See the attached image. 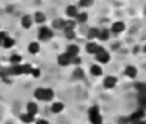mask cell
<instances>
[{"instance_id":"6da1fadb","label":"cell","mask_w":146,"mask_h":124,"mask_svg":"<svg viewBox=\"0 0 146 124\" xmlns=\"http://www.w3.org/2000/svg\"><path fill=\"white\" fill-rule=\"evenodd\" d=\"M88 116L89 120H91L92 124H102V116L100 114V107L97 105L92 106L88 111Z\"/></svg>"},{"instance_id":"7a4b0ae2","label":"cell","mask_w":146,"mask_h":124,"mask_svg":"<svg viewBox=\"0 0 146 124\" xmlns=\"http://www.w3.org/2000/svg\"><path fill=\"white\" fill-rule=\"evenodd\" d=\"M33 67L30 65H14L8 69L9 75H21V74H30Z\"/></svg>"},{"instance_id":"3957f363","label":"cell","mask_w":146,"mask_h":124,"mask_svg":"<svg viewBox=\"0 0 146 124\" xmlns=\"http://www.w3.org/2000/svg\"><path fill=\"white\" fill-rule=\"evenodd\" d=\"M38 36H39V39H40L41 41H47L53 36V31L50 30L49 27H47V26H43V27L39 29Z\"/></svg>"},{"instance_id":"277c9868","label":"cell","mask_w":146,"mask_h":124,"mask_svg":"<svg viewBox=\"0 0 146 124\" xmlns=\"http://www.w3.org/2000/svg\"><path fill=\"white\" fill-rule=\"evenodd\" d=\"M71 60H72L71 56H69L66 52H65V53H62V54L58 56L57 62H58V65H60V66L66 67V66H69V65H71Z\"/></svg>"},{"instance_id":"5b68a950","label":"cell","mask_w":146,"mask_h":124,"mask_svg":"<svg viewBox=\"0 0 146 124\" xmlns=\"http://www.w3.org/2000/svg\"><path fill=\"white\" fill-rule=\"evenodd\" d=\"M143 116H145V111H143V109H140V110H136L135 113L129 116V119H128V120H129L131 123H136V121L142 120Z\"/></svg>"},{"instance_id":"8992f818","label":"cell","mask_w":146,"mask_h":124,"mask_svg":"<svg viewBox=\"0 0 146 124\" xmlns=\"http://www.w3.org/2000/svg\"><path fill=\"white\" fill-rule=\"evenodd\" d=\"M116 83H118V79H116L115 76H106L105 79H104V87H105L106 89H111L114 88V87L116 86Z\"/></svg>"},{"instance_id":"52a82bcc","label":"cell","mask_w":146,"mask_h":124,"mask_svg":"<svg viewBox=\"0 0 146 124\" xmlns=\"http://www.w3.org/2000/svg\"><path fill=\"white\" fill-rule=\"evenodd\" d=\"M96 58L98 62H101V64H109V61H110V54H109L106 50H102V52L97 53Z\"/></svg>"},{"instance_id":"ba28073f","label":"cell","mask_w":146,"mask_h":124,"mask_svg":"<svg viewBox=\"0 0 146 124\" xmlns=\"http://www.w3.org/2000/svg\"><path fill=\"white\" fill-rule=\"evenodd\" d=\"M124 29H125V25H124L121 21H116V22L113 23V26H111V31H113L114 34H120V32H123Z\"/></svg>"},{"instance_id":"9c48e42d","label":"cell","mask_w":146,"mask_h":124,"mask_svg":"<svg viewBox=\"0 0 146 124\" xmlns=\"http://www.w3.org/2000/svg\"><path fill=\"white\" fill-rule=\"evenodd\" d=\"M21 25H22V27H25V29H30L31 26H33V17L29 16V14L23 16L22 18H21Z\"/></svg>"},{"instance_id":"30bf717a","label":"cell","mask_w":146,"mask_h":124,"mask_svg":"<svg viewBox=\"0 0 146 124\" xmlns=\"http://www.w3.org/2000/svg\"><path fill=\"white\" fill-rule=\"evenodd\" d=\"M64 103L62 102H53L52 106H50V111H52L53 114H60L61 111L64 110Z\"/></svg>"},{"instance_id":"8fae6325","label":"cell","mask_w":146,"mask_h":124,"mask_svg":"<svg viewBox=\"0 0 146 124\" xmlns=\"http://www.w3.org/2000/svg\"><path fill=\"white\" fill-rule=\"evenodd\" d=\"M66 53L69 56H71V57H75V56L79 54V47L76 44H70L66 49Z\"/></svg>"},{"instance_id":"7c38bea8","label":"cell","mask_w":146,"mask_h":124,"mask_svg":"<svg viewBox=\"0 0 146 124\" xmlns=\"http://www.w3.org/2000/svg\"><path fill=\"white\" fill-rule=\"evenodd\" d=\"M44 96H45V88L40 87V88H36L34 92V97L39 101H44Z\"/></svg>"},{"instance_id":"4fadbf2b","label":"cell","mask_w":146,"mask_h":124,"mask_svg":"<svg viewBox=\"0 0 146 124\" xmlns=\"http://www.w3.org/2000/svg\"><path fill=\"white\" fill-rule=\"evenodd\" d=\"M98 47L100 45H97L96 43H88L87 44V47H86V50H87V53H89V54H96L97 53V50H98Z\"/></svg>"},{"instance_id":"5bb4252c","label":"cell","mask_w":146,"mask_h":124,"mask_svg":"<svg viewBox=\"0 0 146 124\" xmlns=\"http://www.w3.org/2000/svg\"><path fill=\"white\" fill-rule=\"evenodd\" d=\"M124 72H125V75L128 78H132V79L137 76V69L135 66H127L125 70H124Z\"/></svg>"},{"instance_id":"9a60e30c","label":"cell","mask_w":146,"mask_h":124,"mask_svg":"<svg viewBox=\"0 0 146 124\" xmlns=\"http://www.w3.org/2000/svg\"><path fill=\"white\" fill-rule=\"evenodd\" d=\"M38 111H39V107L35 102H29L27 103V113L35 116L36 114H38Z\"/></svg>"},{"instance_id":"2e32d148","label":"cell","mask_w":146,"mask_h":124,"mask_svg":"<svg viewBox=\"0 0 146 124\" xmlns=\"http://www.w3.org/2000/svg\"><path fill=\"white\" fill-rule=\"evenodd\" d=\"M79 13V12H78V8L75 5H69L66 8V14L69 17H71V18H74V17H76V14Z\"/></svg>"},{"instance_id":"e0dca14e","label":"cell","mask_w":146,"mask_h":124,"mask_svg":"<svg viewBox=\"0 0 146 124\" xmlns=\"http://www.w3.org/2000/svg\"><path fill=\"white\" fill-rule=\"evenodd\" d=\"M39 50H40V45H39L36 41H33V43L29 44V52H30L31 54H36Z\"/></svg>"},{"instance_id":"ac0fdd59","label":"cell","mask_w":146,"mask_h":124,"mask_svg":"<svg viewBox=\"0 0 146 124\" xmlns=\"http://www.w3.org/2000/svg\"><path fill=\"white\" fill-rule=\"evenodd\" d=\"M34 21L36 23H44L45 21V14L43 12H36L35 16H34Z\"/></svg>"},{"instance_id":"d6986e66","label":"cell","mask_w":146,"mask_h":124,"mask_svg":"<svg viewBox=\"0 0 146 124\" xmlns=\"http://www.w3.org/2000/svg\"><path fill=\"white\" fill-rule=\"evenodd\" d=\"M21 120L26 124H30V123H33L35 119H34V115H31V114H29V113H25L21 115Z\"/></svg>"},{"instance_id":"ffe728a7","label":"cell","mask_w":146,"mask_h":124,"mask_svg":"<svg viewBox=\"0 0 146 124\" xmlns=\"http://www.w3.org/2000/svg\"><path fill=\"white\" fill-rule=\"evenodd\" d=\"M1 45H3L4 48H7V49H9V48H12L14 45V40L12 38H8V36H5L3 40V43H1Z\"/></svg>"},{"instance_id":"44dd1931","label":"cell","mask_w":146,"mask_h":124,"mask_svg":"<svg viewBox=\"0 0 146 124\" xmlns=\"http://www.w3.org/2000/svg\"><path fill=\"white\" fill-rule=\"evenodd\" d=\"M75 18H76L78 22L84 23V22H87V19H88V14H87V12H80V13L76 14Z\"/></svg>"},{"instance_id":"7402d4cb","label":"cell","mask_w":146,"mask_h":124,"mask_svg":"<svg viewBox=\"0 0 146 124\" xmlns=\"http://www.w3.org/2000/svg\"><path fill=\"white\" fill-rule=\"evenodd\" d=\"M109 38H110V31L106 30V29H104V30H101L98 32V39H100V40L105 41V40H108Z\"/></svg>"},{"instance_id":"603a6c76","label":"cell","mask_w":146,"mask_h":124,"mask_svg":"<svg viewBox=\"0 0 146 124\" xmlns=\"http://www.w3.org/2000/svg\"><path fill=\"white\" fill-rule=\"evenodd\" d=\"M91 74L93 75V76H100V75H102L101 66H98V65H93V66L91 67Z\"/></svg>"},{"instance_id":"cb8c5ba5","label":"cell","mask_w":146,"mask_h":124,"mask_svg":"<svg viewBox=\"0 0 146 124\" xmlns=\"http://www.w3.org/2000/svg\"><path fill=\"white\" fill-rule=\"evenodd\" d=\"M9 61L12 62V65H13V66H14V65H19L21 62H22V57H21L19 54H12L11 58H9Z\"/></svg>"},{"instance_id":"d4e9b609","label":"cell","mask_w":146,"mask_h":124,"mask_svg":"<svg viewBox=\"0 0 146 124\" xmlns=\"http://www.w3.org/2000/svg\"><path fill=\"white\" fill-rule=\"evenodd\" d=\"M64 23H65V19H61V18H57V19H54L52 22V26L54 29H64Z\"/></svg>"},{"instance_id":"484cf974","label":"cell","mask_w":146,"mask_h":124,"mask_svg":"<svg viewBox=\"0 0 146 124\" xmlns=\"http://www.w3.org/2000/svg\"><path fill=\"white\" fill-rule=\"evenodd\" d=\"M54 97V92L50 88H45V96H44V101H52Z\"/></svg>"},{"instance_id":"4316f807","label":"cell","mask_w":146,"mask_h":124,"mask_svg":"<svg viewBox=\"0 0 146 124\" xmlns=\"http://www.w3.org/2000/svg\"><path fill=\"white\" fill-rule=\"evenodd\" d=\"M98 32H100V30H98V29H96V27L89 29V31H88V38H89V39L98 38Z\"/></svg>"},{"instance_id":"83f0119b","label":"cell","mask_w":146,"mask_h":124,"mask_svg":"<svg viewBox=\"0 0 146 124\" xmlns=\"http://www.w3.org/2000/svg\"><path fill=\"white\" fill-rule=\"evenodd\" d=\"M75 21H65L64 23V29L62 30H74L75 29Z\"/></svg>"},{"instance_id":"f1b7e54d","label":"cell","mask_w":146,"mask_h":124,"mask_svg":"<svg viewBox=\"0 0 146 124\" xmlns=\"http://www.w3.org/2000/svg\"><path fill=\"white\" fill-rule=\"evenodd\" d=\"M72 76L75 78V79H84V71H83L82 69H75L74 70V74H72Z\"/></svg>"},{"instance_id":"f546056e","label":"cell","mask_w":146,"mask_h":124,"mask_svg":"<svg viewBox=\"0 0 146 124\" xmlns=\"http://www.w3.org/2000/svg\"><path fill=\"white\" fill-rule=\"evenodd\" d=\"M92 3H93V0H80V1H79V5L87 8V7H91Z\"/></svg>"},{"instance_id":"4dcf8cb0","label":"cell","mask_w":146,"mask_h":124,"mask_svg":"<svg viewBox=\"0 0 146 124\" xmlns=\"http://www.w3.org/2000/svg\"><path fill=\"white\" fill-rule=\"evenodd\" d=\"M138 102H140V105L142 106L143 109H146V93L141 94V97L138 98Z\"/></svg>"},{"instance_id":"1f68e13d","label":"cell","mask_w":146,"mask_h":124,"mask_svg":"<svg viewBox=\"0 0 146 124\" xmlns=\"http://www.w3.org/2000/svg\"><path fill=\"white\" fill-rule=\"evenodd\" d=\"M64 31H65V35H66L67 39H74L75 38L74 30H64Z\"/></svg>"},{"instance_id":"d6a6232c","label":"cell","mask_w":146,"mask_h":124,"mask_svg":"<svg viewBox=\"0 0 146 124\" xmlns=\"http://www.w3.org/2000/svg\"><path fill=\"white\" fill-rule=\"evenodd\" d=\"M30 74L33 75L34 78H39V76H40V70H39V69H31Z\"/></svg>"},{"instance_id":"836d02e7","label":"cell","mask_w":146,"mask_h":124,"mask_svg":"<svg viewBox=\"0 0 146 124\" xmlns=\"http://www.w3.org/2000/svg\"><path fill=\"white\" fill-rule=\"evenodd\" d=\"M80 62H82V60H80V57H78V56H75V57H72V60H71V64H74V65H79Z\"/></svg>"},{"instance_id":"e575fe53","label":"cell","mask_w":146,"mask_h":124,"mask_svg":"<svg viewBox=\"0 0 146 124\" xmlns=\"http://www.w3.org/2000/svg\"><path fill=\"white\" fill-rule=\"evenodd\" d=\"M36 124H49V121L45 119H39V120H36Z\"/></svg>"},{"instance_id":"d590c367","label":"cell","mask_w":146,"mask_h":124,"mask_svg":"<svg viewBox=\"0 0 146 124\" xmlns=\"http://www.w3.org/2000/svg\"><path fill=\"white\" fill-rule=\"evenodd\" d=\"M5 32L4 31H0V45H1V43H3V40H4V38H5Z\"/></svg>"},{"instance_id":"8d00e7d4","label":"cell","mask_w":146,"mask_h":124,"mask_svg":"<svg viewBox=\"0 0 146 124\" xmlns=\"http://www.w3.org/2000/svg\"><path fill=\"white\" fill-rule=\"evenodd\" d=\"M132 124H146V121H143V120H140V121H136V123H132Z\"/></svg>"},{"instance_id":"74e56055","label":"cell","mask_w":146,"mask_h":124,"mask_svg":"<svg viewBox=\"0 0 146 124\" xmlns=\"http://www.w3.org/2000/svg\"><path fill=\"white\" fill-rule=\"evenodd\" d=\"M145 13H146V8H145Z\"/></svg>"},{"instance_id":"f35d334b","label":"cell","mask_w":146,"mask_h":124,"mask_svg":"<svg viewBox=\"0 0 146 124\" xmlns=\"http://www.w3.org/2000/svg\"><path fill=\"white\" fill-rule=\"evenodd\" d=\"M145 52H146V48H145Z\"/></svg>"}]
</instances>
